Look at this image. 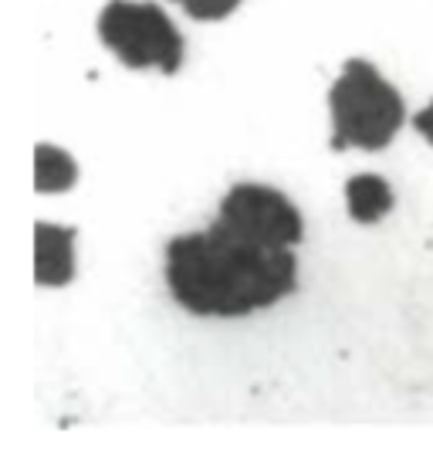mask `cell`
Here are the masks:
<instances>
[{"mask_svg":"<svg viewBox=\"0 0 433 464\" xmlns=\"http://www.w3.org/2000/svg\"><path fill=\"white\" fill-rule=\"evenodd\" d=\"M166 285L193 315L237 319L292 295L298 261L292 247L257 245L214 220L207 231L166 245Z\"/></svg>","mask_w":433,"mask_h":464,"instance_id":"cell-1","label":"cell"},{"mask_svg":"<svg viewBox=\"0 0 433 464\" xmlns=\"http://www.w3.org/2000/svg\"><path fill=\"white\" fill-rule=\"evenodd\" d=\"M335 136L332 146H359V150H382L390 146L396 130L403 126L407 109L399 92L370 65V62H345L339 82L329 92Z\"/></svg>","mask_w":433,"mask_h":464,"instance_id":"cell-2","label":"cell"},{"mask_svg":"<svg viewBox=\"0 0 433 464\" xmlns=\"http://www.w3.org/2000/svg\"><path fill=\"white\" fill-rule=\"evenodd\" d=\"M99 38L126 68H159L177 75L183 38L169 14L149 0H109L99 14Z\"/></svg>","mask_w":433,"mask_h":464,"instance_id":"cell-3","label":"cell"},{"mask_svg":"<svg viewBox=\"0 0 433 464\" xmlns=\"http://www.w3.org/2000/svg\"><path fill=\"white\" fill-rule=\"evenodd\" d=\"M216 224L268 247H294L305 234L298 207L265 183H237L224 197Z\"/></svg>","mask_w":433,"mask_h":464,"instance_id":"cell-4","label":"cell"},{"mask_svg":"<svg viewBox=\"0 0 433 464\" xmlns=\"http://www.w3.org/2000/svg\"><path fill=\"white\" fill-rule=\"evenodd\" d=\"M75 275V227H34V278L38 285H68Z\"/></svg>","mask_w":433,"mask_h":464,"instance_id":"cell-5","label":"cell"},{"mask_svg":"<svg viewBox=\"0 0 433 464\" xmlns=\"http://www.w3.org/2000/svg\"><path fill=\"white\" fill-rule=\"evenodd\" d=\"M345 200H349V214L359 224H372L393 210V190L376 173H359L345 183Z\"/></svg>","mask_w":433,"mask_h":464,"instance_id":"cell-6","label":"cell"},{"mask_svg":"<svg viewBox=\"0 0 433 464\" xmlns=\"http://www.w3.org/2000/svg\"><path fill=\"white\" fill-rule=\"evenodd\" d=\"M34 187H38V194H62L68 190L72 183L78 180V167L75 160L64 153V150H54V146H38V153H34Z\"/></svg>","mask_w":433,"mask_h":464,"instance_id":"cell-7","label":"cell"},{"mask_svg":"<svg viewBox=\"0 0 433 464\" xmlns=\"http://www.w3.org/2000/svg\"><path fill=\"white\" fill-rule=\"evenodd\" d=\"M177 4L197 21H220L241 7V0H177Z\"/></svg>","mask_w":433,"mask_h":464,"instance_id":"cell-8","label":"cell"},{"mask_svg":"<svg viewBox=\"0 0 433 464\" xmlns=\"http://www.w3.org/2000/svg\"><path fill=\"white\" fill-rule=\"evenodd\" d=\"M413 126H417V130H420L423 136H427V140L433 142V102L427 105V109H423L420 116H413Z\"/></svg>","mask_w":433,"mask_h":464,"instance_id":"cell-9","label":"cell"}]
</instances>
